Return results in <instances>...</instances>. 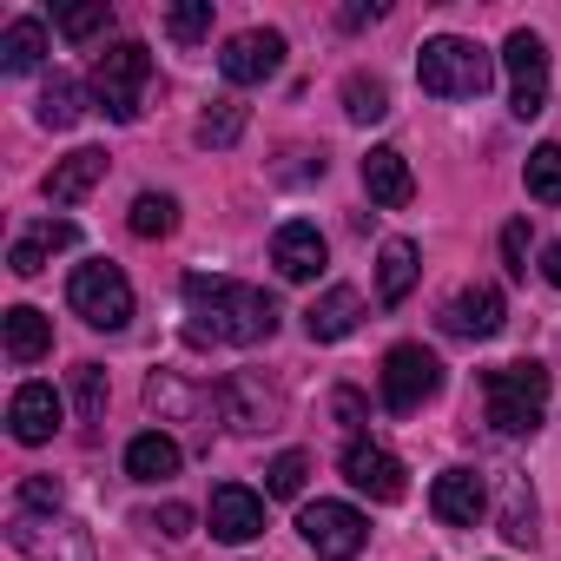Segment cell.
<instances>
[{
	"label": "cell",
	"mask_w": 561,
	"mask_h": 561,
	"mask_svg": "<svg viewBox=\"0 0 561 561\" xmlns=\"http://www.w3.org/2000/svg\"><path fill=\"white\" fill-rule=\"evenodd\" d=\"M185 311H192V337L198 344H264L277 331V305L257 285H238V277H211L192 271L185 277Z\"/></svg>",
	"instance_id": "1"
},
{
	"label": "cell",
	"mask_w": 561,
	"mask_h": 561,
	"mask_svg": "<svg viewBox=\"0 0 561 561\" xmlns=\"http://www.w3.org/2000/svg\"><path fill=\"white\" fill-rule=\"evenodd\" d=\"M482 410L502 436H535L541 430V410H548V370L535 357H515V364H495L482 370Z\"/></svg>",
	"instance_id": "2"
},
{
	"label": "cell",
	"mask_w": 561,
	"mask_h": 561,
	"mask_svg": "<svg viewBox=\"0 0 561 561\" xmlns=\"http://www.w3.org/2000/svg\"><path fill=\"white\" fill-rule=\"evenodd\" d=\"M100 27H106V0H100V8H67V14H60V34H67V41H93Z\"/></svg>",
	"instance_id": "35"
},
{
	"label": "cell",
	"mask_w": 561,
	"mask_h": 561,
	"mask_svg": "<svg viewBox=\"0 0 561 561\" xmlns=\"http://www.w3.org/2000/svg\"><path fill=\"white\" fill-rule=\"evenodd\" d=\"M522 179H528V198L561 205V146H535L528 165H522Z\"/></svg>",
	"instance_id": "29"
},
{
	"label": "cell",
	"mask_w": 561,
	"mask_h": 561,
	"mask_svg": "<svg viewBox=\"0 0 561 561\" xmlns=\"http://www.w3.org/2000/svg\"><path fill=\"white\" fill-rule=\"evenodd\" d=\"M305 476H311V456L305 449H285V456L264 469V489L271 495H305Z\"/></svg>",
	"instance_id": "30"
},
{
	"label": "cell",
	"mask_w": 561,
	"mask_h": 561,
	"mask_svg": "<svg viewBox=\"0 0 561 561\" xmlns=\"http://www.w3.org/2000/svg\"><path fill=\"white\" fill-rule=\"evenodd\" d=\"M541 277H548V285H554V291H561V238H554V244H548V251H541Z\"/></svg>",
	"instance_id": "39"
},
{
	"label": "cell",
	"mask_w": 561,
	"mask_h": 561,
	"mask_svg": "<svg viewBox=\"0 0 561 561\" xmlns=\"http://www.w3.org/2000/svg\"><path fill=\"white\" fill-rule=\"evenodd\" d=\"M126 225H133V238H172L179 231V198L172 192H139Z\"/></svg>",
	"instance_id": "26"
},
{
	"label": "cell",
	"mask_w": 561,
	"mask_h": 561,
	"mask_svg": "<svg viewBox=\"0 0 561 561\" xmlns=\"http://www.w3.org/2000/svg\"><path fill=\"white\" fill-rule=\"evenodd\" d=\"M344 482L357 489V495H370V502H403V462L390 456V449H377V443H351L344 449Z\"/></svg>",
	"instance_id": "12"
},
{
	"label": "cell",
	"mask_w": 561,
	"mask_h": 561,
	"mask_svg": "<svg viewBox=\"0 0 561 561\" xmlns=\"http://www.w3.org/2000/svg\"><path fill=\"white\" fill-rule=\"evenodd\" d=\"M277 67H285V34L277 27H251V34L225 41V54H218V73L231 87H264Z\"/></svg>",
	"instance_id": "9"
},
{
	"label": "cell",
	"mask_w": 561,
	"mask_h": 561,
	"mask_svg": "<svg viewBox=\"0 0 561 561\" xmlns=\"http://www.w3.org/2000/svg\"><path fill=\"white\" fill-rule=\"evenodd\" d=\"M502 67H508V113L515 119H535L548 106V47H541V34L515 27L502 41Z\"/></svg>",
	"instance_id": "6"
},
{
	"label": "cell",
	"mask_w": 561,
	"mask_h": 561,
	"mask_svg": "<svg viewBox=\"0 0 561 561\" xmlns=\"http://www.w3.org/2000/svg\"><path fill=\"white\" fill-rule=\"evenodd\" d=\"M73 238H80V231H73L67 218H47V225H34L27 238H14L8 271H14V277H41V271H47V257H54V251H67Z\"/></svg>",
	"instance_id": "19"
},
{
	"label": "cell",
	"mask_w": 561,
	"mask_h": 561,
	"mask_svg": "<svg viewBox=\"0 0 561 561\" xmlns=\"http://www.w3.org/2000/svg\"><path fill=\"white\" fill-rule=\"evenodd\" d=\"M416 244L410 238H383V251H377V298L383 305H403L410 291H416Z\"/></svg>",
	"instance_id": "20"
},
{
	"label": "cell",
	"mask_w": 561,
	"mask_h": 561,
	"mask_svg": "<svg viewBox=\"0 0 561 561\" xmlns=\"http://www.w3.org/2000/svg\"><path fill=\"white\" fill-rule=\"evenodd\" d=\"M502 324H508V305H502L495 285H469V291H456L449 311H443V331H449V337H495Z\"/></svg>",
	"instance_id": "14"
},
{
	"label": "cell",
	"mask_w": 561,
	"mask_h": 561,
	"mask_svg": "<svg viewBox=\"0 0 561 561\" xmlns=\"http://www.w3.org/2000/svg\"><path fill=\"white\" fill-rule=\"evenodd\" d=\"M165 34H172V41H185V47H192V41H205V34H211V0H179V8L165 14Z\"/></svg>",
	"instance_id": "32"
},
{
	"label": "cell",
	"mask_w": 561,
	"mask_h": 561,
	"mask_svg": "<svg viewBox=\"0 0 561 561\" xmlns=\"http://www.w3.org/2000/svg\"><path fill=\"white\" fill-rule=\"evenodd\" d=\"M146 528H159V535H172V541H185V535H192V508H185V502H165V508H159V515H152Z\"/></svg>",
	"instance_id": "37"
},
{
	"label": "cell",
	"mask_w": 561,
	"mask_h": 561,
	"mask_svg": "<svg viewBox=\"0 0 561 561\" xmlns=\"http://www.w3.org/2000/svg\"><path fill=\"white\" fill-rule=\"evenodd\" d=\"M502 535L508 541H535V495L522 482H508V508H502Z\"/></svg>",
	"instance_id": "33"
},
{
	"label": "cell",
	"mask_w": 561,
	"mask_h": 561,
	"mask_svg": "<svg viewBox=\"0 0 561 561\" xmlns=\"http://www.w3.org/2000/svg\"><path fill=\"white\" fill-rule=\"evenodd\" d=\"M337 416H344V423H364V397H357V390H337Z\"/></svg>",
	"instance_id": "40"
},
{
	"label": "cell",
	"mask_w": 561,
	"mask_h": 561,
	"mask_svg": "<svg viewBox=\"0 0 561 561\" xmlns=\"http://www.w3.org/2000/svg\"><path fill=\"white\" fill-rule=\"evenodd\" d=\"M100 179H106V152H100V146H80V152H67V159L41 179V192H47V205H80Z\"/></svg>",
	"instance_id": "17"
},
{
	"label": "cell",
	"mask_w": 561,
	"mask_h": 561,
	"mask_svg": "<svg viewBox=\"0 0 561 561\" xmlns=\"http://www.w3.org/2000/svg\"><path fill=\"white\" fill-rule=\"evenodd\" d=\"M298 528H305V541H311L324 561H357L364 541H370V522H364V508H351V502H305Z\"/></svg>",
	"instance_id": "8"
},
{
	"label": "cell",
	"mask_w": 561,
	"mask_h": 561,
	"mask_svg": "<svg viewBox=\"0 0 561 561\" xmlns=\"http://www.w3.org/2000/svg\"><path fill=\"white\" fill-rule=\"evenodd\" d=\"M436 390H443V364H436V351H423V344H397V351L383 357V403H390L397 416H416Z\"/></svg>",
	"instance_id": "7"
},
{
	"label": "cell",
	"mask_w": 561,
	"mask_h": 561,
	"mask_svg": "<svg viewBox=\"0 0 561 561\" xmlns=\"http://www.w3.org/2000/svg\"><path fill=\"white\" fill-rule=\"evenodd\" d=\"M238 139H244V106H238V100H211V113L198 119V146L225 152V146H238Z\"/></svg>",
	"instance_id": "28"
},
{
	"label": "cell",
	"mask_w": 561,
	"mask_h": 561,
	"mask_svg": "<svg viewBox=\"0 0 561 561\" xmlns=\"http://www.w3.org/2000/svg\"><path fill=\"white\" fill-rule=\"evenodd\" d=\"M430 508H436V522H449V528H476L482 508H489V489H482L476 469H443L436 489H430Z\"/></svg>",
	"instance_id": "15"
},
{
	"label": "cell",
	"mask_w": 561,
	"mask_h": 561,
	"mask_svg": "<svg viewBox=\"0 0 561 561\" xmlns=\"http://www.w3.org/2000/svg\"><path fill=\"white\" fill-rule=\"evenodd\" d=\"M146 80H152V54H146L139 41H113V47L100 54V67H93L100 113L119 119V126H133V119H139V93H146Z\"/></svg>",
	"instance_id": "5"
},
{
	"label": "cell",
	"mask_w": 561,
	"mask_h": 561,
	"mask_svg": "<svg viewBox=\"0 0 561 561\" xmlns=\"http://www.w3.org/2000/svg\"><path fill=\"white\" fill-rule=\"evenodd\" d=\"M344 113H351L357 126H377V119L390 113V87H383L377 73H351V80H344Z\"/></svg>",
	"instance_id": "27"
},
{
	"label": "cell",
	"mask_w": 561,
	"mask_h": 561,
	"mask_svg": "<svg viewBox=\"0 0 561 561\" xmlns=\"http://www.w3.org/2000/svg\"><path fill=\"white\" fill-rule=\"evenodd\" d=\"M41 60H47V27H41L34 14L0 34V67H8V73H34Z\"/></svg>",
	"instance_id": "24"
},
{
	"label": "cell",
	"mask_w": 561,
	"mask_h": 561,
	"mask_svg": "<svg viewBox=\"0 0 561 561\" xmlns=\"http://www.w3.org/2000/svg\"><path fill=\"white\" fill-rule=\"evenodd\" d=\"M416 80H423V93H436V100H482L489 80H495V60H489L476 41H462V34H436V41H423V54H416Z\"/></svg>",
	"instance_id": "3"
},
{
	"label": "cell",
	"mask_w": 561,
	"mask_h": 561,
	"mask_svg": "<svg viewBox=\"0 0 561 561\" xmlns=\"http://www.w3.org/2000/svg\"><path fill=\"white\" fill-rule=\"evenodd\" d=\"M60 416H67V403H60V390H54V383H21V390H14V403H8V430H14V443H27V449L54 443Z\"/></svg>",
	"instance_id": "11"
},
{
	"label": "cell",
	"mask_w": 561,
	"mask_h": 561,
	"mask_svg": "<svg viewBox=\"0 0 561 561\" xmlns=\"http://www.w3.org/2000/svg\"><path fill=\"white\" fill-rule=\"evenodd\" d=\"M271 264H277V277H291V285H311V277L331 264V244H324V231L311 218H291L271 238Z\"/></svg>",
	"instance_id": "10"
},
{
	"label": "cell",
	"mask_w": 561,
	"mask_h": 561,
	"mask_svg": "<svg viewBox=\"0 0 561 561\" xmlns=\"http://www.w3.org/2000/svg\"><path fill=\"white\" fill-rule=\"evenodd\" d=\"M80 80H67V73H54L47 87H41V106H34V119L47 126V133H67V126H80Z\"/></svg>",
	"instance_id": "25"
},
{
	"label": "cell",
	"mask_w": 561,
	"mask_h": 561,
	"mask_svg": "<svg viewBox=\"0 0 561 561\" xmlns=\"http://www.w3.org/2000/svg\"><path fill=\"white\" fill-rule=\"evenodd\" d=\"M502 264H508V277H528V225L522 218L502 225Z\"/></svg>",
	"instance_id": "36"
},
{
	"label": "cell",
	"mask_w": 561,
	"mask_h": 561,
	"mask_svg": "<svg viewBox=\"0 0 561 561\" xmlns=\"http://www.w3.org/2000/svg\"><path fill=\"white\" fill-rule=\"evenodd\" d=\"M146 403H152V410H165V416H185V410H192V390H185L179 377H165V370H159V377L146 383Z\"/></svg>",
	"instance_id": "34"
},
{
	"label": "cell",
	"mask_w": 561,
	"mask_h": 561,
	"mask_svg": "<svg viewBox=\"0 0 561 561\" xmlns=\"http://www.w3.org/2000/svg\"><path fill=\"white\" fill-rule=\"evenodd\" d=\"M383 8H377V0H370V8H344V27H364V21H377Z\"/></svg>",
	"instance_id": "41"
},
{
	"label": "cell",
	"mask_w": 561,
	"mask_h": 561,
	"mask_svg": "<svg viewBox=\"0 0 561 561\" xmlns=\"http://www.w3.org/2000/svg\"><path fill=\"white\" fill-rule=\"evenodd\" d=\"M218 403H225V423H231V430H244V436H251V430H271V416H277V403H271L251 377H231Z\"/></svg>",
	"instance_id": "23"
},
{
	"label": "cell",
	"mask_w": 561,
	"mask_h": 561,
	"mask_svg": "<svg viewBox=\"0 0 561 561\" xmlns=\"http://www.w3.org/2000/svg\"><path fill=\"white\" fill-rule=\"evenodd\" d=\"M73 403H80V423H100L106 416V370L100 364H80L73 370Z\"/></svg>",
	"instance_id": "31"
},
{
	"label": "cell",
	"mask_w": 561,
	"mask_h": 561,
	"mask_svg": "<svg viewBox=\"0 0 561 561\" xmlns=\"http://www.w3.org/2000/svg\"><path fill=\"white\" fill-rule=\"evenodd\" d=\"M0 331H8V357L14 364H41L54 351V324L34 311V305H14L8 318H0Z\"/></svg>",
	"instance_id": "22"
},
{
	"label": "cell",
	"mask_w": 561,
	"mask_h": 561,
	"mask_svg": "<svg viewBox=\"0 0 561 561\" xmlns=\"http://www.w3.org/2000/svg\"><path fill=\"white\" fill-rule=\"evenodd\" d=\"M357 318H364V298H357L351 285H331L324 298H311L305 331H311V344H337V337H351V331H357Z\"/></svg>",
	"instance_id": "18"
},
{
	"label": "cell",
	"mask_w": 561,
	"mask_h": 561,
	"mask_svg": "<svg viewBox=\"0 0 561 561\" xmlns=\"http://www.w3.org/2000/svg\"><path fill=\"white\" fill-rule=\"evenodd\" d=\"M364 192H370V205H383V211H403V205L416 198L410 159H403L397 146H370V159H364Z\"/></svg>",
	"instance_id": "16"
},
{
	"label": "cell",
	"mask_w": 561,
	"mask_h": 561,
	"mask_svg": "<svg viewBox=\"0 0 561 561\" xmlns=\"http://www.w3.org/2000/svg\"><path fill=\"white\" fill-rule=\"evenodd\" d=\"M67 305H73V318L93 324V331H126V324H133V285H126V271H119L113 257L73 264V277H67Z\"/></svg>",
	"instance_id": "4"
},
{
	"label": "cell",
	"mask_w": 561,
	"mask_h": 561,
	"mask_svg": "<svg viewBox=\"0 0 561 561\" xmlns=\"http://www.w3.org/2000/svg\"><path fill=\"white\" fill-rule=\"evenodd\" d=\"M211 535L231 541V548L257 541L264 535V495H251L244 482H218L211 489Z\"/></svg>",
	"instance_id": "13"
},
{
	"label": "cell",
	"mask_w": 561,
	"mask_h": 561,
	"mask_svg": "<svg viewBox=\"0 0 561 561\" xmlns=\"http://www.w3.org/2000/svg\"><path fill=\"white\" fill-rule=\"evenodd\" d=\"M179 462H185V456H179V443H172V436H159V430H146V436H133V443H126V476H133V482H172V476H179Z\"/></svg>",
	"instance_id": "21"
},
{
	"label": "cell",
	"mask_w": 561,
	"mask_h": 561,
	"mask_svg": "<svg viewBox=\"0 0 561 561\" xmlns=\"http://www.w3.org/2000/svg\"><path fill=\"white\" fill-rule=\"evenodd\" d=\"M21 508H60V489H54L47 476H27V482H21Z\"/></svg>",
	"instance_id": "38"
}]
</instances>
